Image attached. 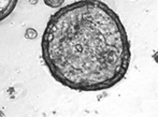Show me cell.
<instances>
[{
	"label": "cell",
	"mask_w": 158,
	"mask_h": 117,
	"mask_svg": "<svg viewBox=\"0 0 158 117\" xmlns=\"http://www.w3.org/2000/svg\"><path fill=\"white\" fill-rule=\"evenodd\" d=\"M51 75L79 91L112 88L126 76L130 41L119 16L101 0H79L51 16L41 42Z\"/></svg>",
	"instance_id": "obj_1"
},
{
	"label": "cell",
	"mask_w": 158,
	"mask_h": 117,
	"mask_svg": "<svg viewBox=\"0 0 158 117\" xmlns=\"http://www.w3.org/2000/svg\"><path fill=\"white\" fill-rule=\"evenodd\" d=\"M17 2L19 0H0V22L10 16Z\"/></svg>",
	"instance_id": "obj_2"
},
{
	"label": "cell",
	"mask_w": 158,
	"mask_h": 117,
	"mask_svg": "<svg viewBox=\"0 0 158 117\" xmlns=\"http://www.w3.org/2000/svg\"><path fill=\"white\" fill-rule=\"evenodd\" d=\"M44 3L46 4L48 6L52 9H57V8H60L61 6L64 4V0H43Z\"/></svg>",
	"instance_id": "obj_3"
},
{
	"label": "cell",
	"mask_w": 158,
	"mask_h": 117,
	"mask_svg": "<svg viewBox=\"0 0 158 117\" xmlns=\"http://www.w3.org/2000/svg\"><path fill=\"white\" fill-rule=\"evenodd\" d=\"M37 36H38V32L35 31L33 28H28L27 30H26V34H25V37L27 39H35V38H37Z\"/></svg>",
	"instance_id": "obj_4"
}]
</instances>
